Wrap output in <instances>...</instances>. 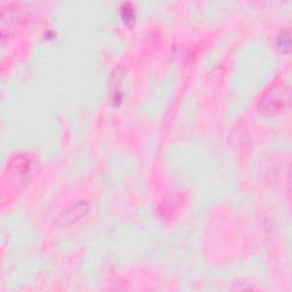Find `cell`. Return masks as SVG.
<instances>
[{"mask_svg": "<svg viewBox=\"0 0 292 292\" xmlns=\"http://www.w3.org/2000/svg\"><path fill=\"white\" fill-rule=\"evenodd\" d=\"M290 96L291 91L289 85L284 83L272 85L261 95L258 103V111L266 117L280 114L290 104Z\"/></svg>", "mask_w": 292, "mask_h": 292, "instance_id": "cell-1", "label": "cell"}, {"mask_svg": "<svg viewBox=\"0 0 292 292\" xmlns=\"http://www.w3.org/2000/svg\"><path fill=\"white\" fill-rule=\"evenodd\" d=\"M7 170L9 176L18 184L28 183L31 178V161L29 157H26L22 154L13 156L11 161L8 162Z\"/></svg>", "mask_w": 292, "mask_h": 292, "instance_id": "cell-2", "label": "cell"}, {"mask_svg": "<svg viewBox=\"0 0 292 292\" xmlns=\"http://www.w3.org/2000/svg\"><path fill=\"white\" fill-rule=\"evenodd\" d=\"M276 47L283 54H288L291 47V34L289 29L282 30L276 38Z\"/></svg>", "mask_w": 292, "mask_h": 292, "instance_id": "cell-3", "label": "cell"}, {"mask_svg": "<svg viewBox=\"0 0 292 292\" xmlns=\"http://www.w3.org/2000/svg\"><path fill=\"white\" fill-rule=\"evenodd\" d=\"M87 212V206H85V205H78V206H73V208L72 209H70L69 210L68 212H65V214H63V223H65V222H72V218H73V221L74 219H78L79 217H81V216H84L85 214H86Z\"/></svg>", "mask_w": 292, "mask_h": 292, "instance_id": "cell-4", "label": "cell"}, {"mask_svg": "<svg viewBox=\"0 0 292 292\" xmlns=\"http://www.w3.org/2000/svg\"><path fill=\"white\" fill-rule=\"evenodd\" d=\"M121 15H122V19L127 23L128 25H131L134 22H135V12H134V8L131 4L129 2H126V4L122 5L121 7Z\"/></svg>", "mask_w": 292, "mask_h": 292, "instance_id": "cell-5", "label": "cell"}]
</instances>
